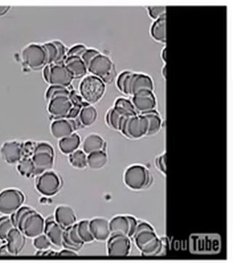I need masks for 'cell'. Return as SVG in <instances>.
Instances as JSON below:
<instances>
[{
    "mask_svg": "<svg viewBox=\"0 0 233 263\" xmlns=\"http://www.w3.org/2000/svg\"><path fill=\"white\" fill-rule=\"evenodd\" d=\"M54 218L56 222L65 229L75 224L77 220L75 211L67 205H60L57 207Z\"/></svg>",
    "mask_w": 233,
    "mask_h": 263,
    "instance_id": "e0dca14e",
    "label": "cell"
},
{
    "mask_svg": "<svg viewBox=\"0 0 233 263\" xmlns=\"http://www.w3.org/2000/svg\"><path fill=\"white\" fill-rule=\"evenodd\" d=\"M69 98H70L72 105L75 107H77V108H82L86 104H87V103L84 101L81 95L77 93V91H75V90H71Z\"/></svg>",
    "mask_w": 233,
    "mask_h": 263,
    "instance_id": "7bdbcfd3",
    "label": "cell"
},
{
    "mask_svg": "<svg viewBox=\"0 0 233 263\" xmlns=\"http://www.w3.org/2000/svg\"><path fill=\"white\" fill-rule=\"evenodd\" d=\"M126 117H128L122 115L113 107L109 110L108 114H107L106 121L108 125L112 129L120 131L122 123H123Z\"/></svg>",
    "mask_w": 233,
    "mask_h": 263,
    "instance_id": "f546056e",
    "label": "cell"
},
{
    "mask_svg": "<svg viewBox=\"0 0 233 263\" xmlns=\"http://www.w3.org/2000/svg\"><path fill=\"white\" fill-rule=\"evenodd\" d=\"M152 37L154 38L158 42L165 43L166 42V16L155 21L154 23L152 25L151 30Z\"/></svg>",
    "mask_w": 233,
    "mask_h": 263,
    "instance_id": "d4e9b609",
    "label": "cell"
},
{
    "mask_svg": "<svg viewBox=\"0 0 233 263\" xmlns=\"http://www.w3.org/2000/svg\"><path fill=\"white\" fill-rule=\"evenodd\" d=\"M79 91L84 101L92 105L103 98L106 91V84L99 78L88 76L81 81Z\"/></svg>",
    "mask_w": 233,
    "mask_h": 263,
    "instance_id": "6da1fadb",
    "label": "cell"
},
{
    "mask_svg": "<svg viewBox=\"0 0 233 263\" xmlns=\"http://www.w3.org/2000/svg\"><path fill=\"white\" fill-rule=\"evenodd\" d=\"M0 256H13V254L10 252L7 243L0 247Z\"/></svg>",
    "mask_w": 233,
    "mask_h": 263,
    "instance_id": "681fc988",
    "label": "cell"
},
{
    "mask_svg": "<svg viewBox=\"0 0 233 263\" xmlns=\"http://www.w3.org/2000/svg\"><path fill=\"white\" fill-rule=\"evenodd\" d=\"M71 90L68 87L65 86H56V85H51L47 89L46 92V99L47 102H50L53 98L58 97H70Z\"/></svg>",
    "mask_w": 233,
    "mask_h": 263,
    "instance_id": "d6a6232c",
    "label": "cell"
},
{
    "mask_svg": "<svg viewBox=\"0 0 233 263\" xmlns=\"http://www.w3.org/2000/svg\"><path fill=\"white\" fill-rule=\"evenodd\" d=\"M53 43L56 45L57 49H58V58L55 64L63 63L66 59H67V53L68 50L67 49L65 45L61 41H54Z\"/></svg>",
    "mask_w": 233,
    "mask_h": 263,
    "instance_id": "60d3db41",
    "label": "cell"
},
{
    "mask_svg": "<svg viewBox=\"0 0 233 263\" xmlns=\"http://www.w3.org/2000/svg\"><path fill=\"white\" fill-rule=\"evenodd\" d=\"M15 228L10 216L5 215L0 217V240L6 241L8 233Z\"/></svg>",
    "mask_w": 233,
    "mask_h": 263,
    "instance_id": "d590c367",
    "label": "cell"
},
{
    "mask_svg": "<svg viewBox=\"0 0 233 263\" xmlns=\"http://www.w3.org/2000/svg\"><path fill=\"white\" fill-rule=\"evenodd\" d=\"M166 53H167L166 48L165 47L163 48V51H162V54H161L162 59H163V61L165 62H166V58H167Z\"/></svg>",
    "mask_w": 233,
    "mask_h": 263,
    "instance_id": "816d5d0a",
    "label": "cell"
},
{
    "mask_svg": "<svg viewBox=\"0 0 233 263\" xmlns=\"http://www.w3.org/2000/svg\"><path fill=\"white\" fill-rule=\"evenodd\" d=\"M148 123L144 116L136 114L126 117L120 132L131 139H139L147 134Z\"/></svg>",
    "mask_w": 233,
    "mask_h": 263,
    "instance_id": "8992f818",
    "label": "cell"
},
{
    "mask_svg": "<svg viewBox=\"0 0 233 263\" xmlns=\"http://www.w3.org/2000/svg\"><path fill=\"white\" fill-rule=\"evenodd\" d=\"M7 245L13 255H18L23 250L26 245V236L18 228L10 230L7 237Z\"/></svg>",
    "mask_w": 233,
    "mask_h": 263,
    "instance_id": "2e32d148",
    "label": "cell"
},
{
    "mask_svg": "<svg viewBox=\"0 0 233 263\" xmlns=\"http://www.w3.org/2000/svg\"><path fill=\"white\" fill-rule=\"evenodd\" d=\"M98 112L96 109L90 105L86 104L80 110L79 119L83 127H90L96 122L97 119Z\"/></svg>",
    "mask_w": 233,
    "mask_h": 263,
    "instance_id": "484cf974",
    "label": "cell"
},
{
    "mask_svg": "<svg viewBox=\"0 0 233 263\" xmlns=\"http://www.w3.org/2000/svg\"><path fill=\"white\" fill-rule=\"evenodd\" d=\"M108 154L105 151H98L87 156L88 166L91 169L102 168L108 163Z\"/></svg>",
    "mask_w": 233,
    "mask_h": 263,
    "instance_id": "83f0119b",
    "label": "cell"
},
{
    "mask_svg": "<svg viewBox=\"0 0 233 263\" xmlns=\"http://www.w3.org/2000/svg\"><path fill=\"white\" fill-rule=\"evenodd\" d=\"M148 123V131L146 136H154L160 132L162 127V119L155 110L142 114Z\"/></svg>",
    "mask_w": 233,
    "mask_h": 263,
    "instance_id": "4316f807",
    "label": "cell"
},
{
    "mask_svg": "<svg viewBox=\"0 0 233 263\" xmlns=\"http://www.w3.org/2000/svg\"><path fill=\"white\" fill-rule=\"evenodd\" d=\"M100 52L97 50L93 49V48H88L86 52L83 53L82 57V61L84 62V65L88 67L91 62L92 61L93 59L99 54Z\"/></svg>",
    "mask_w": 233,
    "mask_h": 263,
    "instance_id": "ee69618b",
    "label": "cell"
},
{
    "mask_svg": "<svg viewBox=\"0 0 233 263\" xmlns=\"http://www.w3.org/2000/svg\"><path fill=\"white\" fill-rule=\"evenodd\" d=\"M77 228L79 237L84 243H91L94 240V238L90 229L89 220H82L77 223Z\"/></svg>",
    "mask_w": 233,
    "mask_h": 263,
    "instance_id": "e575fe53",
    "label": "cell"
},
{
    "mask_svg": "<svg viewBox=\"0 0 233 263\" xmlns=\"http://www.w3.org/2000/svg\"><path fill=\"white\" fill-rule=\"evenodd\" d=\"M63 64L74 79H81L87 74V67L80 57H67Z\"/></svg>",
    "mask_w": 233,
    "mask_h": 263,
    "instance_id": "ffe728a7",
    "label": "cell"
},
{
    "mask_svg": "<svg viewBox=\"0 0 233 263\" xmlns=\"http://www.w3.org/2000/svg\"><path fill=\"white\" fill-rule=\"evenodd\" d=\"M52 135L57 139H62L75 133L73 124L69 119H55L51 126Z\"/></svg>",
    "mask_w": 233,
    "mask_h": 263,
    "instance_id": "ac0fdd59",
    "label": "cell"
},
{
    "mask_svg": "<svg viewBox=\"0 0 233 263\" xmlns=\"http://www.w3.org/2000/svg\"><path fill=\"white\" fill-rule=\"evenodd\" d=\"M65 228L55 220L53 216H50L45 220L44 233L51 240L52 245L57 247H62Z\"/></svg>",
    "mask_w": 233,
    "mask_h": 263,
    "instance_id": "4fadbf2b",
    "label": "cell"
},
{
    "mask_svg": "<svg viewBox=\"0 0 233 263\" xmlns=\"http://www.w3.org/2000/svg\"><path fill=\"white\" fill-rule=\"evenodd\" d=\"M156 166L157 167L163 174H166L167 167H166V154L164 153L163 155H160L156 159Z\"/></svg>",
    "mask_w": 233,
    "mask_h": 263,
    "instance_id": "f6af8a7d",
    "label": "cell"
},
{
    "mask_svg": "<svg viewBox=\"0 0 233 263\" xmlns=\"http://www.w3.org/2000/svg\"><path fill=\"white\" fill-rule=\"evenodd\" d=\"M147 10L150 16L155 21L166 16V8L165 6H149Z\"/></svg>",
    "mask_w": 233,
    "mask_h": 263,
    "instance_id": "ab89813d",
    "label": "cell"
},
{
    "mask_svg": "<svg viewBox=\"0 0 233 263\" xmlns=\"http://www.w3.org/2000/svg\"><path fill=\"white\" fill-rule=\"evenodd\" d=\"M54 156V149L49 143L46 142L37 143L35 152L32 157L35 167V176H39L53 167Z\"/></svg>",
    "mask_w": 233,
    "mask_h": 263,
    "instance_id": "7a4b0ae2",
    "label": "cell"
},
{
    "mask_svg": "<svg viewBox=\"0 0 233 263\" xmlns=\"http://www.w3.org/2000/svg\"><path fill=\"white\" fill-rule=\"evenodd\" d=\"M90 229L94 240L104 241L109 239L110 233V221L103 218H94L89 221Z\"/></svg>",
    "mask_w": 233,
    "mask_h": 263,
    "instance_id": "9a60e30c",
    "label": "cell"
},
{
    "mask_svg": "<svg viewBox=\"0 0 233 263\" xmlns=\"http://www.w3.org/2000/svg\"><path fill=\"white\" fill-rule=\"evenodd\" d=\"M87 49L88 48L84 45H75L67 51V57H75L82 58V55Z\"/></svg>",
    "mask_w": 233,
    "mask_h": 263,
    "instance_id": "b9f144b4",
    "label": "cell"
},
{
    "mask_svg": "<svg viewBox=\"0 0 233 263\" xmlns=\"http://www.w3.org/2000/svg\"><path fill=\"white\" fill-rule=\"evenodd\" d=\"M124 181L126 186L131 190H141L149 186L151 176L144 166L134 164L126 170Z\"/></svg>",
    "mask_w": 233,
    "mask_h": 263,
    "instance_id": "5b68a950",
    "label": "cell"
},
{
    "mask_svg": "<svg viewBox=\"0 0 233 263\" xmlns=\"http://www.w3.org/2000/svg\"><path fill=\"white\" fill-rule=\"evenodd\" d=\"M133 238L135 240L136 247L141 252L153 245L155 240L158 239V237L155 233V230L153 229L139 232V233H136Z\"/></svg>",
    "mask_w": 233,
    "mask_h": 263,
    "instance_id": "44dd1931",
    "label": "cell"
},
{
    "mask_svg": "<svg viewBox=\"0 0 233 263\" xmlns=\"http://www.w3.org/2000/svg\"><path fill=\"white\" fill-rule=\"evenodd\" d=\"M114 108L125 117L135 116L137 114L132 102L125 98H118L115 101Z\"/></svg>",
    "mask_w": 233,
    "mask_h": 263,
    "instance_id": "4dcf8cb0",
    "label": "cell"
},
{
    "mask_svg": "<svg viewBox=\"0 0 233 263\" xmlns=\"http://www.w3.org/2000/svg\"><path fill=\"white\" fill-rule=\"evenodd\" d=\"M131 249L130 238L124 235H110L108 241L109 255L124 257L129 255Z\"/></svg>",
    "mask_w": 233,
    "mask_h": 263,
    "instance_id": "30bf717a",
    "label": "cell"
},
{
    "mask_svg": "<svg viewBox=\"0 0 233 263\" xmlns=\"http://www.w3.org/2000/svg\"><path fill=\"white\" fill-rule=\"evenodd\" d=\"M69 160L70 164L76 168L83 169L88 166L87 155L82 150H76L70 154Z\"/></svg>",
    "mask_w": 233,
    "mask_h": 263,
    "instance_id": "836d02e7",
    "label": "cell"
},
{
    "mask_svg": "<svg viewBox=\"0 0 233 263\" xmlns=\"http://www.w3.org/2000/svg\"><path fill=\"white\" fill-rule=\"evenodd\" d=\"M36 146V142L28 141L22 143V158H32L35 152Z\"/></svg>",
    "mask_w": 233,
    "mask_h": 263,
    "instance_id": "74e56055",
    "label": "cell"
},
{
    "mask_svg": "<svg viewBox=\"0 0 233 263\" xmlns=\"http://www.w3.org/2000/svg\"><path fill=\"white\" fill-rule=\"evenodd\" d=\"M58 255L59 256H77V253L75 251L71 250V249H65L58 252Z\"/></svg>",
    "mask_w": 233,
    "mask_h": 263,
    "instance_id": "c3c4849f",
    "label": "cell"
},
{
    "mask_svg": "<svg viewBox=\"0 0 233 263\" xmlns=\"http://www.w3.org/2000/svg\"><path fill=\"white\" fill-rule=\"evenodd\" d=\"M132 97V103L137 113H146L156 108L157 100L153 91H143Z\"/></svg>",
    "mask_w": 233,
    "mask_h": 263,
    "instance_id": "8fae6325",
    "label": "cell"
},
{
    "mask_svg": "<svg viewBox=\"0 0 233 263\" xmlns=\"http://www.w3.org/2000/svg\"><path fill=\"white\" fill-rule=\"evenodd\" d=\"M0 153L7 163H18L22 159V143L15 141L5 142L2 146Z\"/></svg>",
    "mask_w": 233,
    "mask_h": 263,
    "instance_id": "5bb4252c",
    "label": "cell"
},
{
    "mask_svg": "<svg viewBox=\"0 0 233 263\" xmlns=\"http://www.w3.org/2000/svg\"><path fill=\"white\" fill-rule=\"evenodd\" d=\"M10 6H0V16H3L8 13V10H10Z\"/></svg>",
    "mask_w": 233,
    "mask_h": 263,
    "instance_id": "f907efd6",
    "label": "cell"
},
{
    "mask_svg": "<svg viewBox=\"0 0 233 263\" xmlns=\"http://www.w3.org/2000/svg\"><path fill=\"white\" fill-rule=\"evenodd\" d=\"M106 143L101 136L97 134H91L86 136L82 143V149L86 155L98 152L105 151Z\"/></svg>",
    "mask_w": 233,
    "mask_h": 263,
    "instance_id": "7402d4cb",
    "label": "cell"
},
{
    "mask_svg": "<svg viewBox=\"0 0 233 263\" xmlns=\"http://www.w3.org/2000/svg\"><path fill=\"white\" fill-rule=\"evenodd\" d=\"M24 63L32 70H39L47 65L46 51L43 45L30 44L22 53Z\"/></svg>",
    "mask_w": 233,
    "mask_h": 263,
    "instance_id": "ba28073f",
    "label": "cell"
},
{
    "mask_svg": "<svg viewBox=\"0 0 233 263\" xmlns=\"http://www.w3.org/2000/svg\"><path fill=\"white\" fill-rule=\"evenodd\" d=\"M72 105L70 98L58 97L48 102V112L54 119H66L70 114Z\"/></svg>",
    "mask_w": 233,
    "mask_h": 263,
    "instance_id": "7c38bea8",
    "label": "cell"
},
{
    "mask_svg": "<svg viewBox=\"0 0 233 263\" xmlns=\"http://www.w3.org/2000/svg\"><path fill=\"white\" fill-rule=\"evenodd\" d=\"M61 186L59 176L53 171H46L38 176L36 188L39 193L46 196H53L58 193Z\"/></svg>",
    "mask_w": 233,
    "mask_h": 263,
    "instance_id": "9c48e42d",
    "label": "cell"
},
{
    "mask_svg": "<svg viewBox=\"0 0 233 263\" xmlns=\"http://www.w3.org/2000/svg\"><path fill=\"white\" fill-rule=\"evenodd\" d=\"M25 200L24 194L15 189H8L0 193V213L4 215H11Z\"/></svg>",
    "mask_w": 233,
    "mask_h": 263,
    "instance_id": "52a82bcc",
    "label": "cell"
},
{
    "mask_svg": "<svg viewBox=\"0 0 233 263\" xmlns=\"http://www.w3.org/2000/svg\"><path fill=\"white\" fill-rule=\"evenodd\" d=\"M17 170L19 174L27 179L35 176V167L32 158H22L18 162Z\"/></svg>",
    "mask_w": 233,
    "mask_h": 263,
    "instance_id": "1f68e13d",
    "label": "cell"
},
{
    "mask_svg": "<svg viewBox=\"0 0 233 263\" xmlns=\"http://www.w3.org/2000/svg\"><path fill=\"white\" fill-rule=\"evenodd\" d=\"M43 77L48 84L69 87L74 80L63 63L51 64L45 66Z\"/></svg>",
    "mask_w": 233,
    "mask_h": 263,
    "instance_id": "277c9868",
    "label": "cell"
},
{
    "mask_svg": "<svg viewBox=\"0 0 233 263\" xmlns=\"http://www.w3.org/2000/svg\"><path fill=\"white\" fill-rule=\"evenodd\" d=\"M154 84L149 76L142 73H134L131 87V96L143 91H153Z\"/></svg>",
    "mask_w": 233,
    "mask_h": 263,
    "instance_id": "d6986e66",
    "label": "cell"
},
{
    "mask_svg": "<svg viewBox=\"0 0 233 263\" xmlns=\"http://www.w3.org/2000/svg\"><path fill=\"white\" fill-rule=\"evenodd\" d=\"M110 233L112 235L129 234V224L127 216H117L110 221Z\"/></svg>",
    "mask_w": 233,
    "mask_h": 263,
    "instance_id": "cb8c5ba5",
    "label": "cell"
},
{
    "mask_svg": "<svg viewBox=\"0 0 233 263\" xmlns=\"http://www.w3.org/2000/svg\"><path fill=\"white\" fill-rule=\"evenodd\" d=\"M135 72L131 71H123L117 79V86L121 92L131 96V87Z\"/></svg>",
    "mask_w": 233,
    "mask_h": 263,
    "instance_id": "f1b7e54d",
    "label": "cell"
},
{
    "mask_svg": "<svg viewBox=\"0 0 233 263\" xmlns=\"http://www.w3.org/2000/svg\"><path fill=\"white\" fill-rule=\"evenodd\" d=\"M91 75L99 78L105 84L112 82L115 76L113 62L106 55L101 53L95 57L87 67Z\"/></svg>",
    "mask_w": 233,
    "mask_h": 263,
    "instance_id": "3957f363",
    "label": "cell"
},
{
    "mask_svg": "<svg viewBox=\"0 0 233 263\" xmlns=\"http://www.w3.org/2000/svg\"><path fill=\"white\" fill-rule=\"evenodd\" d=\"M128 219H129V234H128V236L129 238H133L134 236V233H135L136 227L138 226V221L136 220L135 217L131 216H127Z\"/></svg>",
    "mask_w": 233,
    "mask_h": 263,
    "instance_id": "bcb514c9",
    "label": "cell"
},
{
    "mask_svg": "<svg viewBox=\"0 0 233 263\" xmlns=\"http://www.w3.org/2000/svg\"><path fill=\"white\" fill-rule=\"evenodd\" d=\"M80 137L77 133H72L70 136L60 139L58 147L62 153L65 155H70L72 152L77 150L80 145Z\"/></svg>",
    "mask_w": 233,
    "mask_h": 263,
    "instance_id": "603a6c76",
    "label": "cell"
},
{
    "mask_svg": "<svg viewBox=\"0 0 233 263\" xmlns=\"http://www.w3.org/2000/svg\"><path fill=\"white\" fill-rule=\"evenodd\" d=\"M34 246L38 250H45L49 249L52 245L51 240L46 234H41L34 239Z\"/></svg>",
    "mask_w": 233,
    "mask_h": 263,
    "instance_id": "f35d334b",
    "label": "cell"
},
{
    "mask_svg": "<svg viewBox=\"0 0 233 263\" xmlns=\"http://www.w3.org/2000/svg\"><path fill=\"white\" fill-rule=\"evenodd\" d=\"M58 252H54L51 249H45V250H39L36 253V255L38 256H56L58 255Z\"/></svg>",
    "mask_w": 233,
    "mask_h": 263,
    "instance_id": "7dc6e473",
    "label": "cell"
},
{
    "mask_svg": "<svg viewBox=\"0 0 233 263\" xmlns=\"http://www.w3.org/2000/svg\"><path fill=\"white\" fill-rule=\"evenodd\" d=\"M47 57V65H51L56 62L58 58V49L53 41L43 44Z\"/></svg>",
    "mask_w": 233,
    "mask_h": 263,
    "instance_id": "8d00e7d4",
    "label": "cell"
},
{
    "mask_svg": "<svg viewBox=\"0 0 233 263\" xmlns=\"http://www.w3.org/2000/svg\"><path fill=\"white\" fill-rule=\"evenodd\" d=\"M163 75L165 79L166 78V65L164 66L163 68Z\"/></svg>",
    "mask_w": 233,
    "mask_h": 263,
    "instance_id": "f5cc1de1",
    "label": "cell"
}]
</instances>
